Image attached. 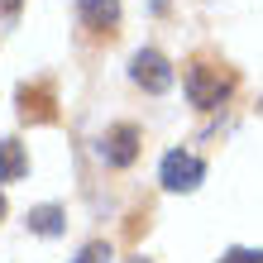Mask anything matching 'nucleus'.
Masks as SVG:
<instances>
[{
    "instance_id": "1",
    "label": "nucleus",
    "mask_w": 263,
    "mask_h": 263,
    "mask_svg": "<svg viewBox=\"0 0 263 263\" xmlns=\"http://www.w3.org/2000/svg\"><path fill=\"white\" fill-rule=\"evenodd\" d=\"M230 91H235V72L220 67V63H196L187 72V101L201 105V110H215Z\"/></svg>"
},
{
    "instance_id": "2",
    "label": "nucleus",
    "mask_w": 263,
    "mask_h": 263,
    "mask_svg": "<svg viewBox=\"0 0 263 263\" xmlns=\"http://www.w3.org/2000/svg\"><path fill=\"white\" fill-rule=\"evenodd\" d=\"M201 177H206V163H201L196 153H182V148L163 153L158 182H163L167 192H196V187H201Z\"/></svg>"
},
{
    "instance_id": "3",
    "label": "nucleus",
    "mask_w": 263,
    "mask_h": 263,
    "mask_svg": "<svg viewBox=\"0 0 263 263\" xmlns=\"http://www.w3.org/2000/svg\"><path fill=\"white\" fill-rule=\"evenodd\" d=\"M14 105H20V120H29V125H53L58 120V96L48 82H24L14 91Z\"/></svg>"
},
{
    "instance_id": "4",
    "label": "nucleus",
    "mask_w": 263,
    "mask_h": 263,
    "mask_svg": "<svg viewBox=\"0 0 263 263\" xmlns=\"http://www.w3.org/2000/svg\"><path fill=\"white\" fill-rule=\"evenodd\" d=\"M129 77H134L144 91L163 96V91L173 86V63H167L163 53H153V48H139V53H134V63H129Z\"/></svg>"
},
{
    "instance_id": "5",
    "label": "nucleus",
    "mask_w": 263,
    "mask_h": 263,
    "mask_svg": "<svg viewBox=\"0 0 263 263\" xmlns=\"http://www.w3.org/2000/svg\"><path fill=\"white\" fill-rule=\"evenodd\" d=\"M139 144H144L139 125H115V129H105L101 153H105V163H110V167H129L139 158Z\"/></svg>"
},
{
    "instance_id": "6",
    "label": "nucleus",
    "mask_w": 263,
    "mask_h": 263,
    "mask_svg": "<svg viewBox=\"0 0 263 263\" xmlns=\"http://www.w3.org/2000/svg\"><path fill=\"white\" fill-rule=\"evenodd\" d=\"M77 20L91 34H115L120 24V0H77Z\"/></svg>"
},
{
    "instance_id": "7",
    "label": "nucleus",
    "mask_w": 263,
    "mask_h": 263,
    "mask_svg": "<svg viewBox=\"0 0 263 263\" xmlns=\"http://www.w3.org/2000/svg\"><path fill=\"white\" fill-rule=\"evenodd\" d=\"M24 173H29L24 144H20V139H0V182H20Z\"/></svg>"
},
{
    "instance_id": "8",
    "label": "nucleus",
    "mask_w": 263,
    "mask_h": 263,
    "mask_svg": "<svg viewBox=\"0 0 263 263\" xmlns=\"http://www.w3.org/2000/svg\"><path fill=\"white\" fill-rule=\"evenodd\" d=\"M34 235H63V206H34L24 220Z\"/></svg>"
},
{
    "instance_id": "9",
    "label": "nucleus",
    "mask_w": 263,
    "mask_h": 263,
    "mask_svg": "<svg viewBox=\"0 0 263 263\" xmlns=\"http://www.w3.org/2000/svg\"><path fill=\"white\" fill-rule=\"evenodd\" d=\"M82 263H110V244H86V249H82Z\"/></svg>"
},
{
    "instance_id": "10",
    "label": "nucleus",
    "mask_w": 263,
    "mask_h": 263,
    "mask_svg": "<svg viewBox=\"0 0 263 263\" xmlns=\"http://www.w3.org/2000/svg\"><path fill=\"white\" fill-rule=\"evenodd\" d=\"M20 10H24V0H0V29H10L20 20Z\"/></svg>"
},
{
    "instance_id": "11",
    "label": "nucleus",
    "mask_w": 263,
    "mask_h": 263,
    "mask_svg": "<svg viewBox=\"0 0 263 263\" xmlns=\"http://www.w3.org/2000/svg\"><path fill=\"white\" fill-rule=\"evenodd\" d=\"M220 263H263V249H230Z\"/></svg>"
},
{
    "instance_id": "12",
    "label": "nucleus",
    "mask_w": 263,
    "mask_h": 263,
    "mask_svg": "<svg viewBox=\"0 0 263 263\" xmlns=\"http://www.w3.org/2000/svg\"><path fill=\"white\" fill-rule=\"evenodd\" d=\"M0 220H5V196H0Z\"/></svg>"
},
{
    "instance_id": "13",
    "label": "nucleus",
    "mask_w": 263,
    "mask_h": 263,
    "mask_svg": "<svg viewBox=\"0 0 263 263\" xmlns=\"http://www.w3.org/2000/svg\"><path fill=\"white\" fill-rule=\"evenodd\" d=\"M125 263H148V258H125Z\"/></svg>"
}]
</instances>
